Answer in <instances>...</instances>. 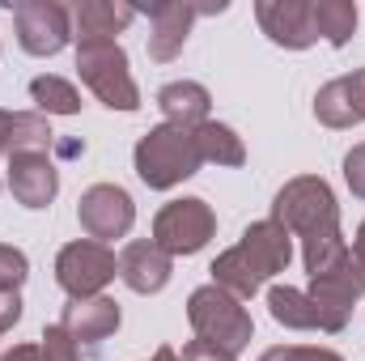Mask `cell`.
<instances>
[{"mask_svg":"<svg viewBox=\"0 0 365 361\" xmlns=\"http://www.w3.org/2000/svg\"><path fill=\"white\" fill-rule=\"evenodd\" d=\"M13 21H17V43L30 56H56L73 39V30H68L73 13L56 0H21L13 9Z\"/></svg>","mask_w":365,"mask_h":361,"instance_id":"cell-9","label":"cell"},{"mask_svg":"<svg viewBox=\"0 0 365 361\" xmlns=\"http://www.w3.org/2000/svg\"><path fill=\"white\" fill-rule=\"evenodd\" d=\"M259 361H344L331 349H310V345H276Z\"/></svg>","mask_w":365,"mask_h":361,"instance_id":"cell-25","label":"cell"},{"mask_svg":"<svg viewBox=\"0 0 365 361\" xmlns=\"http://www.w3.org/2000/svg\"><path fill=\"white\" fill-rule=\"evenodd\" d=\"M289 260H293V234L268 217V221H255L238 247H230L225 255L212 260V285H221L225 293L247 302L259 293L264 280L289 268Z\"/></svg>","mask_w":365,"mask_h":361,"instance_id":"cell-2","label":"cell"},{"mask_svg":"<svg viewBox=\"0 0 365 361\" xmlns=\"http://www.w3.org/2000/svg\"><path fill=\"white\" fill-rule=\"evenodd\" d=\"M344 179H349V187H353V195L365 200V145H357V149L344 158Z\"/></svg>","mask_w":365,"mask_h":361,"instance_id":"cell-26","label":"cell"},{"mask_svg":"<svg viewBox=\"0 0 365 361\" xmlns=\"http://www.w3.org/2000/svg\"><path fill=\"white\" fill-rule=\"evenodd\" d=\"M158 106H162L166 123L200 128V123H208L212 98H208V90L200 81H170V86H162V93H158Z\"/></svg>","mask_w":365,"mask_h":361,"instance_id":"cell-17","label":"cell"},{"mask_svg":"<svg viewBox=\"0 0 365 361\" xmlns=\"http://www.w3.org/2000/svg\"><path fill=\"white\" fill-rule=\"evenodd\" d=\"M195 17H200V13H195V4H187V0L149 4V26H153V30H149V56H153L158 64L175 60L182 51V43H187Z\"/></svg>","mask_w":365,"mask_h":361,"instance_id":"cell-13","label":"cell"},{"mask_svg":"<svg viewBox=\"0 0 365 361\" xmlns=\"http://www.w3.org/2000/svg\"><path fill=\"white\" fill-rule=\"evenodd\" d=\"M115 272H119L115 251H106V247L93 243V238L68 243V247L60 251V260H56V280H60V289H64L73 302L98 298V293L115 280Z\"/></svg>","mask_w":365,"mask_h":361,"instance_id":"cell-7","label":"cell"},{"mask_svg":"<svg viewBox=\"0 0 365 361\" xmlns=\"http://www.w3.org/2000/svg\"><path fill=\"white\" fill-rule=\"evenodd\" d=\"M0 361H43V353H38L34 345H17L13 353H4V357H0Z\"/></svg>","mask_w":365,"mask_h":361,"instance_id":"cell-30","label":"cell"},{"mask_svg":"<svg viewBox=\"0 0 365 361\" xmlns=\"http://www.w3.org/2000/svg\"><path fill=\"white\" fill-rule=\"evenodd\" d=\"M77 217H81V230L90 234L93 243H106V238H123L136 221V208H132V195L115 183H93L90 191L81 195L77 204Z\"/></svg>","mask_w":365,"mask_h":361,"instance_id":"cell-10","label":"cell"},{"mask_svg":"<svg viewBox=\"0 0 365 361\" xmlns=\"http://www.w3.org/2000/svg\"><path fill=\"white\" fill-rule=\"evenodd\" d=\"M153 361H182V357L170 349V345H166V349H158V353H153Z\"/></svg>","mask_w":365,"mask_h":361,"instance_id":"cell-32","label":"cell"},{"mask_svg":"<svg viewBox=\"0 0 365 361\" xmlns=\"http://www.w3.org/2000/svg\"><path fill=\"white\" fill-rule=\"evenodd\" d=\"M212 234H217V217L204 200H170L153 221V243L170 260L175 255H195L200 247H208Z\"/></svg>","mask_w":365,"mask_h":361,"instance_id":"cell-8","label":"cell"},{"mask_svg":"<svg viewBox=\"0 0 365 361\" xmlns=\"http://www.w3.org/2000/svg\"><path fill=\"white\" fill-rule=\"evenodd\" d=\"M268 310H272L276 323H284V327H293V332H314V327H319V310H314L310 293H302V289L272 285V289H268Z\"/></svg>","mask_w":365,"mask_h":361,"instance_id":"cell-19","label":"cell"},{"mask_svg":"<svg viewBox=\"0 0 365 361\" xmlns=\"http://www.w3.org/2000/svg\"><path fill=\"white\" fill-rule=\"evenodd\" d=\"M255 17L264 26V34L289 47V51H302L310 47L319 34H314V13H310V0H259L255 4Z\"/></svg>","mask_w":365,"mask_h":361,"instance_id":"cell-11","label":"cell"},{"mask_svg":"<svg viewBox=\"0 0 365 361\" xmlns=\"http://www.w3.org/2000/svg\"><path fill=\"white\" fill-rule=\"evenodd\" d=\"M136 17L132 4H110V0H81L73 9L77 21V43H98V39H115L128 21Z\"/></svg>","mask_w":365,"mask_h":361,"instance_id":"cell-18","label":"cell"},{"mask_svg":"<svg viewBox=\"0 0 365 361\" xmlns=\"http://www.w3.org/2000/svg\"><path fill=\"white\" fill-rule=\"evenodd\" d=\"M26 255L17 251V247H9V243H0V289H21V280H26Z\"/></svg>","mask_w":365,"mask_h":361,"instance_id":"cell-24","label":"cell"},{"mask_svg":"<svg viewBox=\"0 0 365 361\" xmlns=\"http://www.w3.org/2000/svg\"><path fill=\"white\" fill-rule=\"evenodd\" d=\"M30 98L47 115H77L81 111V93L73 90L68 81H60V77H34L30 81Z\"/></svg>","mask_w":365,"mask_h":361,"instance_id":"cell-22","label":"cell"},{"mask_svg":"<svg viewBox=\"0 0 365 361\" xmlns=\"http://www.w3.org/2000/svg\"><path fill=\"white\" fill-rule=\"evenodd\" d=\"M179 357L182 361H234V357H225V353H217V349H208V345H200V340H191Z\"/></svg>","mask_w":365,"mask_h":361,"instance_id":"cell-29","label":"cell"},{"mask_svg":"<svg viewBox=\"0 0 365 361\" xmlns=\"http://www.w3.org/2000/svg\"><path fill=\"white\" fill-rule=\"evenodd\" d=\"M38 353H43V361H81V345H77V340L56 323V327H47V332H43Z\"/></svg>","mask_w":365,"mask_h":361,"instance_id":"cell-23","label":"cell"},{"mask_svg":"<svg viewBox=\"0 0 365 361\" xmlns=\"http://www.w3.org/2000/svg\"><path fill=\"white\" fill-rule=\"evenodd\" d=\"M310 13H314V34L327 39L331 47H344L357 30V4L353 0H319V4H310Z\"/></svg>","mask_w":365,"mask_h":361,"instance_id":"cell-20","label":"cell"},{"mask_svg":"<svg viewBox=\"0 0 365 361\" xmlns=\"http://www.w3.org/2000/svg\"><path fill=\"white\" fill-rule=\"evenodd\" d=\"M51 123L38 111H0V153H47Z\"/></svg>","mask_w":365,"mask_h":361,"instance_id":"cell-16","label":"cell"},{"mask_svg":"<svg viewBox=\"0 0 365 361\" xmlns=\"http://www.w3.org/2000/svg\"><path fill=\"white\" fill-rule=\"evenodd\" d=\"M200 166H204V158H200V145H195V128L162 123L149 136H140V145H136V175L153 191H166L175 183L191 179Z\"/></svg>","mask_w":365,"mask_h":361,"instance_id":"cell-4","label":"cell"},{"mask_svg":"<svg viewBox=\"0 0 365 361\" xmlns=\"http://www.w3.org/2000/svg\"><path fill=\"white\" fill-rule=\"evenodd\" d=\"M77 73L81 81L98 93V102H106L110 111H136L140 93L128 73V56L115 39H98V43H77Z\"/></svg>","mask_w":365,"mask_h":361,"instance_id":"cell-5","label":"cell"},{"mask_svg":"<svg viewBox=\"0 0 365 361\" xmlns=\"http://www.w3.org/2000/svg\"><path fill=\"white\" fill-rule=\"evenodd\" d=\"M353 255L365 264V221H361V230H357V247H353Z\"/></svg>","mask_w":365,"mask_h":361,"instance_id":"cell-31","label":"cell"},{"mask_svg":"<svg viewBox=\"0 0 365 361\" xmlns=\"http://www.w3.org/2000/svg\"><path fill=\"white\" fill-rule=\"evenodd\" d=\"M272 221L284 225L293 238H302V260L306 272L319 276L331 264H340V255L349 251L344 247V234H340V208H336V195L331 187L314 175H302V179H289L280 187L272 204Z\"/></svg>","mask_w":365,"mask_h":361,"instance_id":"cell-1","label":"cell"},{"mask_svg":"<svg viewBox=\"0 0 365 361\" xmlns=\"http://www.w3.org/2000/svg\"><path fill=\"white\" fill-rule=\"evenodd\" d=\"M195 145H200V158L204 162H217V166H242L247 162V149H242V141L234 136V128H225V123H200L195 128Z\"/></svg>","mask_w":365,"mask_h":361,"instance_id":"cell-21","label":"cell"},{"mask_svg":"<svg viewBox=\"0 0 365 361\" xmlns=\"http://www.w3.org/2000/svg\"><path fill=\"white\" fill-rule=\"evenodd\" d=\"M9 191L26 208H47L60 191V175L47 153H13L9 158Z\"/></svg>","mask_w":365,"mask_h":361,"instance_id":"cell-12","label":"cell"},{"mask_svg":"<svg viewBox=\"0 0 365 361\" xmlns=\"http://www.w3.org/2000/svg\"><path fill=\"white\" fill-rule=\"evenodd\" d=\"M187 319H191L195 340L208 345V349H217V353H225V357H238L251 345V315L221 285L195 289L191 302H187Z\"/></svg>","mask_w":365,"mask_h":361,"instance_id":"cell-3","label":"cell"},{"mask_svg":"<svg viewBox=\"0 0 365 361\" xmlns=\"http://www.w3.org/2000/svg\"><path fill=\"white\" fill-rule=\"evenodd\" d=\"M119 276H123V285L136 289V293H158V289H166V280H170V255H166L153 238H136V243H128L123 255H119Z\"/></svg>","mask_w":365,"mask_h":361,"instance_id":"cell-14","label":"cell"},{"mask_svg":"<svg viewBox=\"0 0 365 361\" xmlns=\"http://www.w3.org/2000/svg\"><path fill=\"white\" fill-rule=\"evenodd\" d=\"M357 298H365V264L353 251H344L340 264H331L327 272L310 276V302L319 310V332H344Z\"/></svg>","mask_w":365,"mask_h":361,"instance_id":"cell-6","label":"cell"},{"mask_svg":"<svg viewBox=\"0 0 365 361\" xmlns=\"http://www.w3.org/2000/svg\"><path fill=\"white\" fill-rule=\"evenodd\" d=\"M344 81V98H349V106H353V115H357V123L365 119V68H357L353 77H340Z\"/></svg>","mask_w":365,"mask_h":361,"instance_id":"cell-27","label":"cell"},{"mask_svg":"<svg viewBox=\"0 0 365 361\" xmlns=\"http://www.w3.org/2000/svg\"><path fill=\"white\" fill-rule=\"evenodd\" d=\"M60 327L77 340V345H102L115 327H119V306L110 298H81V302H68L64 306V319Z\"/></svg>","mask_w":365,"mask_h":361,"instance_id":"cell-15","label":"cell"},{"mask_svg":"<svg viewBox=\"0 0 365 361\" xmlns=\"http://www.w3.org/2000/svg\"><path fill=\"white\" fill-rule=\"evenodd\" d=\"M17 319H21V298H17V289H0V332H9Z\"/></svg>","mask_w":365,"mask_h":361,"instance_id":"cell-28","label":"cell"}]
</instances>
